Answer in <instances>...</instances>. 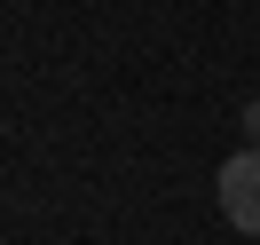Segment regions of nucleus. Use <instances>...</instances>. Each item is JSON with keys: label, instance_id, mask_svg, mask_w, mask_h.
<instances>
[{"label": "nucleus", "instance_id": "obj_1", "mask_svg": "<svg viewBox=\"0 0 260 245\" xmlns=\"http://www.w3.org/2000/svg\"><path fill=\"white\" fill-rule=\"evenodd\" d=\"M213 190H221V213H229V222H237L244 237H260V143L237 150V158L221 166V182H213Z\"/></svg>", "mask_w": 260, "mask_h": 245}, {"label": "nucleus", "instance_id": "obj_2", "mask_svg": "<svg viewBox=\"0 0 260 245\" xmlns=\"http://www.w3.org/2000/svg\"><path fill=\"white\" fill-rule=\"evenodd\" d=\"M244 134H252V143H260V103H244Z\"/></svg>", "mask_w": 260, "mask_h": 245}]
</instances>
